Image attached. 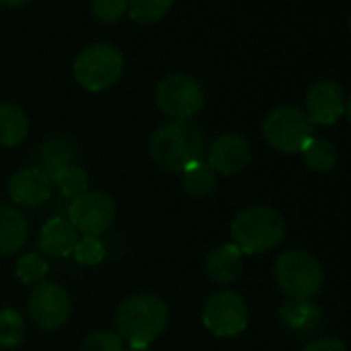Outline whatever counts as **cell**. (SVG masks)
Here are the masks:
<instances>
[{"instance_id":"obj_5","label":"cell","mask_w":351,"mask_h":351,"mask_svg":"<svg viewBox=\"0 0 351 351\" xmlns=\"http://www.w3.org/2000/svg\"><path fill=\"white\" fill-rule=\"evenodd\" d=\"M275 279L291 300H310L322 287V269L312 254L287 250L275 263Z\"/></svg>"},{"instance_id":"obj_26","label":"cell","mask_w":351,"mask_h":351,"mask_svg":"<svg viewBox=\"0 0 351 351\" xmlns=\"http://www.w3.org/2000/svg\"><path fill=\"white\" fill-rule=\"evenodd\" d=\"M73 256L77 258V263L93 267L106 258V246L97 236H81Z\"/></svg>"},{"instance_id":"obj_10","label":"cell","mask_w":351,"mask_h":351,"mask_svg":"<svg viewBox=\"0 0 351 351\" xmlns=\"http://www.w3.org/2000/svg\"><path fill=\"white\" fill-rule=\"evenodd\" d=\"M71 314V298L64 287L58 283L42 281L36 285L29 298V316L32 320L44 328V330H54L60 328Z\"/></svg>"},{"instance_id":"obj_11","label":"cell","mask_w":351,"mask_h":351,"mask_svg":"<svg viewBox=\"0 0 351 351\" xmlns=\"http://www.w3.org/2000/svg\"><path fill=\"white\" fill-rule=\"evenodd\" d=\"M252 159L250 145L244 136L226 132L217 136L207 149V163L215 173L234 176L242 171Z\"/></svg>"},{"instance_id":"obj_1","label":"cell","mask_w":351,"mask_h":351,"mask_svg":"<svg viewBox=\"0 0 351 351\" xmlns=\"http://www.w3.org/2000/svg\"><path fill=\"white\" fill-rule=\"evenodd\" d=\"M151 159L167 171H184L205 157V136L193 122L171 120L155 128L149 138Z\"/></svg>"},{"instance_id":"obj_7","label":"cell","mask_w":351,"mask_h":351,"mask_svg":"<svg viewBox=\"0 0 351 351\" xmlns=\"http://www.w3.org/2000/svg\"><path fill=\"white\" fill-rule=\"evenodd\" d=\"M312 122L306 112L293 106L275 108L263 124V134L267 143L283 153L302 151L304 145L312 138Z\"/></svg>"},{"instance_id":"obj_28","label":"cell","mask_w":351,"mask_h":351,"mask_svg":"<svg viewBox=\"0 0 351 351\" xmlns=\"http://www.w3.org/2000/svg\"><path fill=\"white\" fill-rule=\"evenodd\" d=\"M83 351H124L122 339L112 330H95L85 337Z\"/></svg>"},{"instance_id":"obj_14","label":"cell","mask_w":351,"mask_h":351,"mask_svg":"<svg viewBox=\"0 0 351 351\" xmlns=\"http://www.w3.org/2000/svg\"><path fill=\"white\" fill-rule=\"evenodd\" d=\"M79 238H81L79 232L69 223V219L54 217V219L46 221V226L42 228L38 248L46 256L66 258L75 252Z\"/></svg>"},{"instance_id":"obj_27","label":"cell","mask_w":351,"mask_h":351,"mask_svg":"<svg viewBox=\"0 0 351 351\" xmlns=\"http://www.w3.org/2000/svg\"><path fill=\"white\" fill-rule=\"evenodd\" d=\"M128 11V0H91V13L104 23H118Z\"/></svg>"},{"instance_id":"obj_4","label":"cell","mask_w":351,"mask_h":351,"mask_svg":"<svg viewBox=\"0 0 351 351\" xmlns=\"http://www.w3.org/2000/svg\"><path fill=\"white\" fill-rule=\"evenodd\" d=\"M124 71V58L112 44L87 46L75 60L73 73L77 83L87 91H104L112 87Z\"/></svg>"},{"instance_id":"obj_21","label":"cell","mask_w":351,"mask_h":351,"mask_svg":"<svg viewBox=\"0 0 351 351\" xmlns=\"http://www.w3.org/2000/svg\"><path fill=\"white\" fill-rule=\"evenodd\" d=\"M304 163L312 169V171H330L337 163V149L330 141L326 138H316L312 136L304 149Z\"/></svg>"},{"instance_id":"obj_24","label":"cell","mask_w":351,"mask_h":351,"mask_svg":"<svg viewBox=\"0 0 351 351\" xmlns=\"http://www.w3.org/2000/svg\"><path fill=\"white\" fill-rule=\"evenodd\" d=\"M25 339V320L23 316L13 310H0V345L3 347H17Z\"/></svg>"},{"instance_id":"obj_2","label":"cell","mask_w":351,"mask_h":351,"mask_svg":"<svg viewBox=\"0 0 351 351\" xmlns=\"http://www.w3.org/2000/svg\"><path fill=\"white\" fill-rule=\"evenodd\" d=\"M169 312L161 298L138 293L124 300L116 312V328L120 339L130 347H149L167 326Z\"/></svg>"},{"instance_id":"obj_22","label":"cell","mask_w":351,"mask_h":351,"mask_svg":"<svg viewBox=\"0 0 351 351\" xmlns=\"http://www.w3.org/2000/svg\"><path fill=\"white\" fill-rule=\"evenodd\" d=\"M52 184L60 191L62 197L66 199H77L81 195L87 193V186H89V176L83 167H79L77 163L75 165H69L64 169H60L54 178H52Z\"/></svg>"},{"instance_id":"obj_12","label":"cell","mask_w":351,"mask_h":351,"mask_svg":"<svg viewBox=\"0 0 351 351\" xmlns=\"http://www.w3.org/2000/svg\"><path fill=\"white\" fill-rule=\"evenodd\" d=\"M52 178L42 167H25L9 180V195L21 207H40L52 197Z\"/></svg>"},{"instance_id":"obj_30","label":"cell","mask_w":351,"mask_h":351,"mask_svg":"<svg viewBox=\"0 0 351 351\" xmlns=\"http://www.w3.org/2000/svg\"><path fill=\"white\" fill-rule=\"evenodd\" d=\"M29 0H0V7H5V9H19L23 5H27Z\"/></svg>"},{"instance_id":"obj_13","label":"cell","mask_w":351,"mask_h":351,"mask_svg":"<svg viewBox=\"0 0 351 351\" xmlns=\"http://www.w3.org/2000/svg\"><path fill=\"white\" fill-rule=\"evenodd\" d=\"M345 110L343 91L332 81H320L308 89L306 95V116L312 124H335Z\"/></svg>"},{"instance_id":"obj_9","label":"cell","mask_w":351,"mask_h":351,"mask_svg":"<svg viewBox=\"0 0 351 351\" xmlns=\"http://www.w3.org/2000/svg\"><path fill=\"white\" fill-rule=\"evenodd\" d=\"M116 217V205L106 193H85L71 201L69 223L79 236H101Z\"/></svg>"},{"instance_id":"obj_17","label":"cell","mask_w":351,"mask_h":351,"mask_svg":"<svg viewBox=\"0 0 351 351\" xmlns=\"http://www.w3.org/2000/svg\"><path fill=\"white\" fill-rule=\"evenodd\" d=\"M242 267V252L234 244H223L209 254L205 271L215 283H232L240 277Z\"/></svg>"},{"instance_id":"obj_8","label":"cell","mask_w":351,"mask_h":351,"mask_svg":"<svg viewBox=\"0 0 351 351\" xmlns=\"http://www.w3.org/2000/svg\"><path fill=\"white\" fill-rule=\"evenodd\" d=\"M203 322L217 337H236L248 326V306L236 291H217L205 304Z\"/></svg>"},{"instance_id":"obj_3","label":"cell","mask_w":351,"mask_h":351,"mask_svg":"<svg viewBox=\"0 0 351 351\" xmlns=\"http://www.w3.org/2000/svg\"><path fill=\"white\" fill-rule=\"evenodd\" d=\"M285 236L283 217L269 207H250L236 215L232 223V244L242 254L269 252Z\"/></svg>"},{"instance_id":"obj_16","label":"cell","mask_w":351,"mask_h":351,"mask_svg":"<svg viewBox=\"0 0 351 351\" xmlns=\"http://www.w3.org/2000/svg\"><path fill=\"white\" fill-rule=\"evenodd\" d=\"M320 316H322L320 308L310 300H287L279 306L281 322L298 335L316 330L320 324Z\"/></svg>"},{"instance_id":"obj_19","label":"cell","mask_w":351,"mask_h":351,"mask_svg":"<svg viewBox=\"0 0 351 351\" xmlns=\"http://www.w3.org/2000/svg\"><path fill=\"white\" fill-rule=\"evenodd\" d=\"M29 122L25 112L11 101H0V147H17L25 141Z\"/></svg>"},{"instance_id":"obj_18","label":"cell","mask_w":351,"mask_h":351,"mask_svg":"<svg viewBox=\"0 0 351 351\" xmlns=\"http://www.w3.org/2000/svg\"><path fill=\"white\" fill-rule=\"evenodd\" d=\"M40 159H42V169L50 178H54L60 169L77 163V149L71 141L62 136H50L40 147Z\"/></svg>"},{"instance_id":"obj_6","label":"cell","mask_w":351,"mask_h":351,"mask_svg":"<svg viewBox=\"0 0 351 351\" xmlns=\"http://www.w3.org/2000/svg\"><path fill=\"white\" fill-rule=\"evenodd\" d=\"M155 101L165 116L178 122H191L203 110L205 95L195 77L186 73H173L159 81L155 89Z\"/></svg>"},{"instance_id":"obj_23","label":"cell","mask_w":351,"mask_h":351,"mask_svg":"<svg viewBox=\"0 0 351 351\" xmlns=\"http://www.w3.org/2000/svg\"><path fill=\"white\" fill-rule=\"evenodd\" d=\"M173 0H128V15L136 23H155L167 15Z\"/></svg>"},{"instance_id":"obj_29","label":"cell","mask_w":351,"mask_h":351,"mask_svg":"<svg viewBox=\"0 0 351 351\" xmlns=\"http://www.w3.org/2000/svg\"><path fill=\"white\" fill-rule=\"evenodd\" d=\"M304 351H347V349H345V343L341 339L322 337V339H316V341L308 343Z\"/></svg>"},{"instance_id":"obj_32","label":"cell","mask_w":351,"mask_h":351,"mask_svg":"<svg viewBox=\"0 0 351 351\" xmlns=\"http://www.w3.org/2000/svg\"><path fill=\"white\" fill-rule=\"evenodd\" d=\"M345 112H347V118H349V122H351V99H349V104H347Z\"/></svg>"},{"instance_id":"obj_15","label":"cell","mask_w":351,"mask_h":351,"mask_svg":"<svg viewBox=\"0 0 351 351\" xmlns=\"http://www.w3.org/2000/svg\"><path fill=\"white\" fill-rule=\"evenodd\" d=\"M27 232V221L15 207L0 205V256H11L21 250Z\"/></svg>"},{"instance_id":"obj_31","label":"cell","mask_w":351,"mask_h":351,"mask_svg":"<svg viewBox=\"0 0 351 351\" xmlns=\"http://www.w3.org/2000/svg\"><path fill=\"white\" fill-rule=\"evenodd\" d=\"M124 351H151L149 347H128V349H124Z\"/></svg>"},{"instance_id":"obj_20","label":"cell","mask_w":351,"mask_h":351,"mask_svg":"<svg viewBox=\"0 0 351 351\" xmlns=\"http://www.w3.org/2000/svg\"><path fill=\"white\" fill-rule=\"evenodd\" d=\"M215 186H217V173L209 167L205 159L193 163L182 171V189L186 195L195 199L209 197L215 191Z\"/></svg>"},{"instance_id":"obj_25","label":"cell","mask_w":351,"mask_h":351,"mask_svg":"<svg viewBox=\"0 0 351 351\" xmlns=\"http://www.w3.org/2000/svg\"><path fill=\"white\" fill-rule=\"evenodd\" d=\"M50 273V267L46 258L38 252H27L17 263V275L23 283H42L46 275Z\"/></svg>"}]
</instances>
